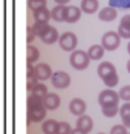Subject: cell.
Segmentation results:
<instances>
[{
	"label": "cell",
	"mask_w": 130,
	"mask_h": 134,
	"mask_svg": "<svg viewBox=\"0 0 130 134\" xmlns=\"http://www.w3.org/2000/svg\"><path fill=\"white\" fill-rule=\"evenodd\" d=\"M26 105H28V111H26V116H28V122H41L46 117V108L43 107V102L41 99L35 98L32 94L28 96L26 100Z\"/></svg>",
	"instance_id": "obj_1"
},
{
	"label": "cell",
	"mask_w": 130,
	"mask_h": 134,
	"mask_svg": "<svg viewBox=\"0 0 130 134\" xmlns=\"http://www.w3.org/2000/svg\"><path fill=\"white\" fill-rule=\"evenodd\" d=\"M70 66L74 67V69H77V70H84L87 69L89 66V63H90V58H89V55H87V52L84 50H74L72 52V55H70Z\"/></svg>",
	"instance_id": "obj_2"
},
{
	"label": "cell",
	"mask_w": 130,
	"mask_h": 134,
	"mask_svg": "<svg viewBox=\"0 0 130 134\" xmlns=\"http://www.w3.org/2000/svg\"><path fill=\"white\" fill-rule=\"evenodd\" d=\"M58 43H60V47L63 50L74 52L75 47H77V44H78V38L74 32H64L58 37Z\"/></svg>",
	"instance_id": "obj_3"
},
{
	"label": "cell",
	"mask_w": 130,
	"mask_h": 134,
	"mask_svg": "<svg viewBox=\"0 0 130 134\" xmlns=\"http://www.w3.org/2000/svg\"><path fill=\"white\" fill-rule=\"evenodd\" d=\"M119 41H121V38H119V35L116 32H112V31H109V32H106L103 35V38H101V47L104 50H116L118 49V46H119Z\"/></svg>",
	"instance_id": "obj_4"
},
{
	"label": "cell",
	"mask_w": 130,
	"mask_h": 134,
	"mask_svg": "<svg viewBox=\"0 0 130 134\" xmlns=\"http://www.w3.org/2000/svg\"><path fill=\"white\" fill-rule=\"evenodd\" d=\"M118 100H119V96H118L116 92H113L112 88L103 90L98 96V102H100L101 107H104V105H118Z\"/></svg>",
	"instance_id": "obj_5"
},
{
	"label": "cell",
	"mask_w": 130,
	"mask_h": 134,
	"mask_svg": "<svg viewBox=\"0 0 130 134\" xmlns=\"http://www.w3.org/2000/svg\"><path fill=\"white\" fill-rule=\"evenodd\" d=\"M37 37H38L44 44H54L55 41H58V37H60V35H58V31H57L54 26L48 25Z\"/></svg>",
	"instance_id": "obj_6"
},
{
	"label": "cell",
	"mask_w": 130,
	"mask_h": 134,
	"mask_svg": "<svg viewBox=\"0 0 130 134\" xmlns=\"http://www.w3.org/2000/svg\"><path fill=\"white\" fill-rule=\"evenodd\" d=\"M51 81H52V85L55 88H66L70 85V76L66 73V72H55L52 73L51 76Z\"/></svg>",
	"instance_id": "obj_7"
},
{
	"label": "cell",
	"mask_w": 130,
	"mask_h": 134,
	"mask_svg": "<svg viewBox=\"0 0 130 134\" xmlns=\"http://www.w3.org/2000/svg\"><path fill=\"white\" fill-rule=\"evenodd\" d=\"M34 73H35V78H37V81H46V79H49L52 76V69L49 64H37L34 67Z\"/></svg>",
	"instance_id": "obj_8"
},
{
	"label": "cell",
	"mask_w": 130,
	"mask_h": 134,
	"mask_svg": "<svg viewBox=\"0 0 130 134\" xmlns=\"http://www.w3.org/2000/svg\"><path fill=\"white\" fill-rule=\"evenodd\" d=\"M41 102H43V107L46 108V111H48V110H57L58 108L61 99H60V96H58L57 93H48V94L43 98Z\"/></svg>",
	"instance_id": "obj_9"
},
{
	"label": "cell",
	"mask_w": 130,
	"mask_h": 134,
	"mask_svg": "<svg viewBox=\"0 0 130 134\" xmlns=\"http://www.w3.org/2000/svg\"><path fill=\"white\" fill-rule=\"evenodd\" d=\"M77 128L80 131H83V133H90L92 131V128H93V120H92V117L87 116V114H81V116L78 117L77 120Z\"/></svg>",
	"instance_id": "obj_10"
},
{
	"label": "cell",
	"mask_w": 130,
	"mask_h": 134,
	"mask_svg": "<svg viewBox=\"0 0 130 134\" xmlns=\"http://www.w3.org/2000/svg\"><path fill=\"white\" fill-rule=\"evenodd\" d=\"M86 102L83 99H80V98H75V99H72L69 102V110L72 114H75V116H81V114H84V111H86Z\"/></svg>",
	"instance_id": "obj_11"
},
{
	"label": "cell",
	"mask_w": 130,
	"mask_h": 134,
	"mask_svg": "<svg viewBox=\"0 0 130 134\" xmlns=\"http://www.w3.org/2000/svg\"><path fill=\"white\" fill-rule=\"evenodd\" d=\"M116 34L119 35V38H130V14L122 17Z\"/></svg>",
	"instance_id": "obj_12"
},
{
	"label": "cell",
	"mask_w": 130,
	"mask_h": 134,
	"mask_svg": "<svg viewBox=\"0 0 130 134\" xmlns=\"http://www.w3.org/2000/svg\"><path fill=\"white\" fill-rule=\"evenodd\" d=\"M113 73H116V69H115V66H113L112 63L104 61V63H101V64L98 66V76H100L101 79H106L107 76L113 75Z\"/></svg>",
	"instance_id": "obj_13"
},
{
	"label": "cell",
	"mask_w": 130,
	"mask_h": 134,
	"mask_svg": "<svg viewBox=\"0 0 130 134\" xmlns=\"http://www.w3.org/2000/svg\"><path fill=\"white\" fill-rule=\"evenodd\" d=\"M116 15H118V11L115 8H112V6L103 8L100 11V14H98L100 20H103V21H113V20L116 18Z\"/></svg>",
	"instance_id": "obj_14"
},
{
	"label": "cell",
	"mask_w": 130,
	"mask_h": 134,
	"mask_svg": "<svg viewBox=\"0 0 130 134\" xmlns=\"http://www.w3.org/2000/svg\"><path fill=\"white\" fill-rule=\"evenodd\" d=\"M80 17H81V9L78 8V6H67V9H66V20L64 21H67V23H77L78 20H80Z\"/></svg>",
	"instance_id": "obj_15"
},
{
	"label": "cell",
	"mask_w": 130,
	"mask_h": 134,
	"mask_svg": "<svg viewBox=\"0 0 130 134\" xmlns=\"http://www.w3.org/2000/svg\"><path fill=\"white\" fill-rule=\"evenodd\" d=\"M34 12V20L35 21H40V23H49L51 20V11L48 8H38L32 11Z\"/></svg>",
	"instance_id": "obj_16"
},
{
	"label": "cell",
	"mask_w": 130,
	"mask_h": 134,
	"mask_svg": "<svg viewBox=\"0 0 130 134\" xmlns=\"http://www.w3.org/2000/svg\"><path fill=\"white\" fill-rule=\"evenodd\" d=\"M66 5H57L55 8L51 11V18L55 21H64L66 20Z\"/></svg>",
	"instance_id": "obj_17"
},
{
	"label": "cell",
	"mask_w": 130,
	"mask_h": 134,
	"mask_svg": "<svg viewBox=\"0 0 130 134\" xmlns=\"http://www.w3.org/2000/svg\"><path fill=\"white\" fill-rule=\"evenodd\" d=\"M98 8H100L98 0H83L81 2V11L86 14H93L98 11Z\"/></svg>",
	"instance_id": "obj_18"
},
{
	"label": "cell",
	"mask_w": 130,
	"mask_h": 134,
	"mask_svg": "<svg viewBox=\"0 0 130 134\" xmlns=\"http://www.w3.org/2000/svg\"><path fill=\"white\" fill-rule=\"evenodd\" d=\"M26 82H28V90L31 92V88L37 84V78H35V73H34V66L31 63L26 64Z\"/></svg>",
	"instance_id": "obj_19"
},
{
	"label": "cell",
	"mask_w": 130,
	"mask_h": 134,
	"mask_svg": "<svg viewBox=\"0 0 130 134\" xmlns=\"http://www.w3.org/2000/svg\"><path fill=\"white\" fill-rule=\"evenodd\" d=\"M48 93H49L48 92V87H46L43 82H37L34 87L31 88V94L35 96V98H38V99H41V100H43V98L48 94Z\"/></svg>",
	"instance_id": "obj_20"
},
{
	"label": "cell",
	"mask_w": 130,
	"mask_h": 134,
	"mask_svg": "<svg viewBox=\"0 0 130 134\" xmlns=\"http://www.w3.org/2000/svg\"><path fill=\"white\" fill-rule=\"evenodd\" d=\"M87 55H89L90 59H101L104 57V49L101 47V44H93V46L89 47Z\"/></svg>",
	"instance_id": "obj_21"
},
{
	"label": "cell",
	"mask_w": 130,
	"mask_h": 134,
	"mask_svg": "<svg viewBox=\"0 0 130 134\" xmlns=\"http://www.w3.org/2000/svg\"><path fill=\"white\" fill-rule=\"evenodd\" d=\"M38 58H40L38 49H37L35 46H32V44H28V46H26V59H28V63L34 64Z\"/></svg>",
	"instance_id": "obj_22"
},
{
	"label": "cell",
	"mask_w": 130,
	"mask_h": 134,
	"mask_svg": "<svg viewBox=\"0 0 130 134\" xmlns=\"http://www.w3.org/2000/svg\"><path fill=\"white\" fill-rule=\"evenodd\" d=\"M118 113H119V116L122 119V125L126 128H130V102L129 104H124Z\"/></svg>",
	"instance_id": "obj_23"
},
{
	"label": "cell",
	"mask_w": 130,
	"mask_h": 134,
	"mask_svg": "<svg viewBox=\"0 0 130 134\" xmlns=\"http://www.w3.org/2000/svg\"><path fill=\"white\" fill-rule=\"evenodd\" d=\"M57 120L55 119H48V120H44L43 122V126H41V131L44 134H55L57 131Z\"/></svg>",
	"instance_id": "obj_24"
},
{
	"label": "cell",
	"mask_w": 130,
	"mask_h": 134,
	"mask_svg": "<svg viewBox=\"0 0 130 134\" xmlns=\"http://www.w3.org/2000/svg\"><path fill=\"white\" fill-rule=\"evenodd\" d=\"M101 108H103V114L106 117H115L118 114V111H119L118 105H104Z\"/></svg>",
	"instance_id": "obj_25"
},
{
	"label": "cell",
	"mask_w": 130,
	"mask_h": 134,
	"mask_svg": "<svg viewBox=\"0 0 130 134\" xmlns=\"http://www.w3.org/2000/svg\"><path fill=\"white\" fill-rule=\"evenodd\" d=\"M109 6L112 8H121V9H129L130 8V0H109Z\"/></svg>",
	"instance_id": "obj_26"
},
{
	"label": "cell",
	"mask_w": 130,
	"mask_h": 134,
	"mask_svg": "<svg viewBox=\"0 0 130 134\" xmlns=\"http://www.w3.org/2000/svg\"><path fill=\"white\" fill-rule=\"evenodd\" d=\"M70 131H72V128H70V125L67 122H58L57 124L55 134H70Z\"/></svg>",
	"instance_id": "obj_27"
},
{
	"label": "cell",
	"mask_w": 130,
	"mask_h": 134,
	"mask_svg": "<svg viewBox=\"0 0 130 134\" xmlns=\"http://www.w3.org/2000/svg\"><path fill=\"white\" fill-rule=\"evenodd\" d=\"M46 0H28V8L35 11L38 8H46Z\"/></svg>",
	"instance_id": "obj_28"
},
{
	"label": "cell",
	"mask_w": 130,
	"mask_h": 134,
	"mask_svg": "<svg viewBox=\"0 0 130 134\" xmlns=\"http://www.w3.org/2000/svg\"><path fill=\"white\" fill-rule=\"evenodd\" d=\"M118 81H119V78H118V73H113V75L107 76L106 79H103V82L109 87V88H112V87H115L116 84H118Z\"/></svg>",
	"instance_id": "obj_29"
},
{
	"label": "cell",
	"mask_w": 130,
	"mask_h": 134,
	"mask_svg": "<svg viewBox=\"0 0 130 134\" xmlns=\"http://www.w3.org/2000/svg\"><path fill=\"white\" fill-rule=\"evenodd\" d=\"M119 98H121L122 100H127V102H130V85H124L121 88V92H119V94H118Z\"/></svg>",
	"instance_id": "obj_30"
},
{
	"label": "cell",
	"mask_w": 130,
	"mask_h": 134,
	"mask_svg": "<svg viewBox=\"0 0 130 134\" xmlns=\"http://www.w3.org/2000/svg\"><path fill=\"white\" fill-rule=\"evenodd\" d=\"M110 134H129V131H127V128L124 125H115L112 126Z\"/></svg>",
	"instance_id": "obj_31"
},
{
	"label": "cell",
	"mask_w": 130,
	"mask_h": 134,
	"mask_svg": "<svg viewBox=\"0 0 130 134\" xmlns=\"http://www.w3.org/2000/svg\"><path fill=\"white\" fill-rule=\"evenodd\" d=\"M35 37H37V35H35L32 26H28V29H26V43H28V44H31V43L34 41Z\"/></svg>",
	"instance_id": "obj_32"
},
{
	"label": "cell",
	"mask_w": 130,
	"mask_h": 134,
	"mask_svg": "<svg viewBox=\"0 0 130 134\" xmlns=\"http://www.w3.org/2000/svg\"><path fill=\"white\" fill-rule=\"evenodd\" d=\"M67 2H70V0H55V3H57V5H66Z\"/></svg>",
	"instance_id": "obj_33"
},
{
	"label": "cell",
	"mask_w": 130,
	"mask_h": 134,
	"mask_svg": "<svg viewBox=\"0 0 130 134\" xmlns=\"http://www.w3.org/2000/svg\"><path fill=\"white\" fill-rule=\"evenodd\" d=\"M70 134H86V133H83V131H80V130H72V131H70Z\"/></svg>",
	"instance_id": "obj_34"
},
{
	"label": "cell",
	"mask_w": 130,
	"mask_h": 134,
	"mask_svg": "<svg viewBox=\"0 0 130 134\" xmlns=\"http://www.w3.org/2000/svg\"><path fill=\"white\" fill-rule=\"evenodd\" d=\"M127 70H129V73H130V59H129V63H127Z\"/></svg>",
	"instance_id": "obj_35"
},
{
	"label": "cell",
	"mask_w": 130,
	"mask_h": 134,
	"mask_svg": "<svg viewBox=\"0 0 130 134\" xmlns=\"http://www.w3.org/2000/svg\"><path fill=\"white\" fill-rule=\"evenodd\" d=\"M127 52H129V53H130V43H129V44H127Z\"/></svg>",
	"instance_id": "obj_36"
},
{
	"label": "cell",
	"mask_w": 130,
	"mask_h": 134,
	"mask_svg": "<svg viewBox=\"0 0 130 134\" xmlns=\"http://www.w3.org/2000/svg\"><path fill=\"white\" fill-rule=\"evenodd\" d=\"M100 134H104V133H100Z\"/></svg>",
	"instance_id": "obj_37"
},
{
	"label": "cell",
	"mask_w": 130,
	"mask_h": 134,
	"mask_svg": "<svg viewBox=\"0 0 130 134\" xmlns=\"http://www.w3.org/2000/svg\"><path fill=\"white\" fill-rule=\"evenodd\" d=\"M129 134H130V133H129Z\"/></svg>",
	"instance_id": "obj_38"
}]
</instances>
